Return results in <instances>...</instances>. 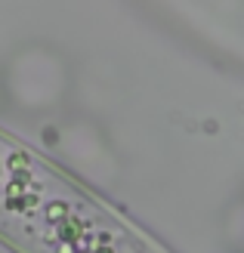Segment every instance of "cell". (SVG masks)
Instances as JSON below:
<instances>
[{
    "mask_svg": "<svg viewBox=\"0 0 244 253\" xmlns=\"http://www.w3.org/2000/svg\"><path fill=\"white\" fill-rule=\"evenodd\" d=\"M0 238L25 253H155L84 188L3 133Z\"/></svg>",
    "mask_w": 244,
    "mask_h": 253,
    "instance_id": "1",
    "label": "cell"
}]
</instances>
